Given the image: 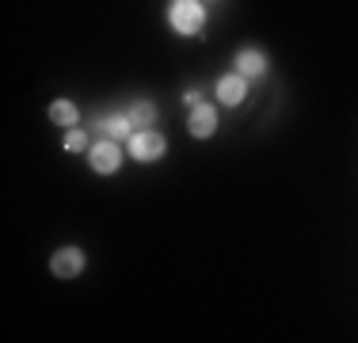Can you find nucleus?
<instances>
[{
    "label": "nucleus",
    "instance_id": "423d86ee",
    "mask_svg": "<svg viewBox=\"0 0 358 343\" xmlns=\"http://www.w3.org/2000/svg\"><path fill=\"white\" fill-rule=\"evenodd\" d=\"M214 92H217V99L225 103V107H236V103H244V96H248V76H241V73L233 69V73L217 76Z\"/></svg>",
    "mask_w": 358,
    "mask_h": 343
},
{
    "label": "nucleus",
    "instance_id": "7ed1b4c3",
    "mask_svg": "<svg viewBox=\"0 0 358 343\" xmlns=\"http://www.w3.org/2000/svg\"><path fill=\"white\" fill-rule=\"evenodd\" d=\"M88 164H92V172H99V176H115V172L122 168V145H118L115 137H99L88 149Z\"/></svg>",
    "mask_w": 358,
    "mask_h": 343
},
{
    "label": "nucleus",
    "instance_id": "f257e3e1",
    "mask_svg": "<svg viewBox=\"0 0 358 343\" xmlns=\"http://www.w3.org/2000/svg\"><path fill=\"white\" fill-rule=\"evenodd\" d=\"M168 27L176 34H183V38L199 34L206 27V8H202V0H172L168 4Z\"/></svg>",
    "mask_w": 358,
    "mask_h": 343
},
{
    "label": "nucleus",
    "instance_id": "39448f33",
    "mask_svg": "<svg viewBox=\"0 0 358 343\" xmlns=\"http://www.w3.org/2000/svg\"><path fill=\"white\" fill-rule=\"evenodd\" d=\"M84 252L80 248H62V252H54L50 255V274L54 279H76V274L84 271Z\"/></svg>",
    "mask_w": 358,
    "mask_h": 343
},
{
    "label": "nucleus",
    "instance_id": "20e7f679",
    "mask_svg": "<svg viewBox=\"0 0 358 343\" xmlns=\"http://www.w3.org/2000/svg\"><path fill=\"white\" fill-rule=\"evenodd\" d=\"M187 134L199 137V141H202V137H214L217 134V111L210 107L206 99L191 107V115H187Z\"/></svg>",
    "mask_w": 358,
    "mask_h": 343
},
{
    "label": "nucleus",
    "instance_id": "1a4fd4ad",
    "mask_svg": "<svg viewBox=\"0 0 358 343\" xmlns=\"http://www.w3.org/2000/svg\"><path fill=\"white\" fill-rule=\"evenodd\" d=\"M50 122L62 126V130H73V126L80 122V111H76V103H69V99H54V103H50Z\"/></svg>",
    "mask_w": 358,
    "mask_h": 343
},
{
    "label": "nucleus",
    "instance_id": "0eeeda50",
    "mask_svg": "<svg viewBox=\"0 0 358 343\" xmlns=\"http://www.w3.org/2000/svg\"><path fill=\"white\" fill-rule=\"evenodd\" d=\"M233 62H236V73L248 76V80H252V76H263V73H267V54H263V50H255V46L236 50Z\"/></svg>",
    "mask_w": 358,
    "mask_h": 343
},
{
    "label": "nucleus",
    "instance_id": "9d476101",
    "mask_svg": "<svg viewBox=\"0 0 358 343\" xmlns=\"http://www.w3.org/2000/svg\"><path fill=\"white\" fill-rule=\"evenodd\" d=\"M126 115H130L134 130H149V126L157 122V103L152 99H134L130 107H126Z\"/></svg>",
    "mask_w": 358,
    "mask_h": 343
},
{
    "label": "nucleus",
    "instance_id": "6e6552de",
    "mask_svg": "<svg viewBox=\"0 0 358 343\" xmlns=\"http://www.w3.org/2000/svg\"><path fill=\"white\" fill-rule=\"evenodd\" d=\"M96 130L103 134V137H115V141H126V137L134 134V122H130V115H107V118H99L96 122Z\"/></svg>",
    "mask_w": 358,
    "mask_h": 343
},
{
    "label": "nucleus",
    "instance_id": "f03ea898",
    "mask_svg": "<svg viewBox=\"0 0 358 343\" xmlns=\"http://www.w3.org/2000/svg\"><path fill=\"white\" fill-rule=\"evenodd\" d=\"M164 149H168V141L157 130H134L126 137V153H130L134 160H141V164H157V160L164 157Z\"/></svg>",
    "mask_w": 358,
    "mask_h": 343
},
{
    "label": "nucleus",
    "instance_id": "f8f14e48",
    "mask_svg": "<svg viewBox=\"0 0 358 343\" xmlns=\"http://www.w3.org/2000/svg\"><path fill=\"white\" fill-rule=\"evenodd\" d=\"M183 99L194 107V103H202V92H199V88H187V92H183Z\"/></svg>",
    "mask_w": 358,
    "mask_h": 343
},
{
    "label": "nucleus",
    "instance_id": "9b49d317",
    "mask_svg": "<svg viewBox=\"0 0 358 343\" xmlns=\"http://www.w3.org/2000/svg\"><path fill=\"white\" fill-rule=\"evenodd\" d=\"M84 149H92V145H88V134H84L80 126H73V130L65 134V153H84Z\"/></svg>",
    "mask_w": 358,
    "mask_h": 343
}]
</instances>
